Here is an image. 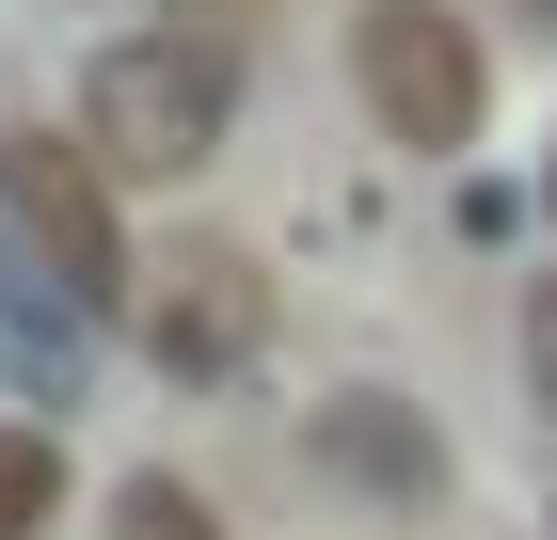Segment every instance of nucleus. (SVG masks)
<instances>
[{
	"instance_id": "f257e3e1",
	"label": "nucleus",
	"mask_w": 557,
	"mask_h": 540,
	"mask_svg": "<svg viewBox=\"0 0 557 540\" xmlns=\"http://www.w3.org/2000/svg\"><path fill=\"white\" fill-rule=\"evenodd\" d=\"M223 127H239V48H223V33H112L81 64V143L128 175V191L208 175Z\"/></svg>"
},
{
	"instance_id": "f03ea898",
	"label": "nucleus",
	"mask_w": 557,
	"mask_h": 540,
	"mask_svg": "<svg viewBox=\"0 0 557 540\" xmlns=\"http://www.w3.org/2000/svg\"><path fill=\"white\" fill-rule=\"evenodd\" d=\"M350 80L383 112V143H414V160H462L478 112H494L478 16H446V0H367V16H350Z\"/></svg>"
},
{
	"instance_id": "7ed1b4c3",
	"label": "nucleus",
	"mask_w": 557,
	"mask_h": 540,
	"mask_svg": "<svg viewBox=\"0 0 557 540\" xmlns=\"http://www.w3.org/2000/svg\"><path fill=\"white\" fill-rule=\"evenodd\" d=\"M0 223L64 271V287H128V175L96 160L81 127H0Z\"/></svg>"
},
{
	"instance_id": "20e7f679",
	"label": "nucleus",
	"mask_w": 557,
	"mask_h": 540,
	"mask_svg": "<svg viewBox=\"0 0 557 540\" xmlns=\"http://www.w3.org/2000/svg\"><path fill=\"white\" fill-rule=\"evenodd\" d=\"M144 350H160L175 381H223V366H256L271 350V271L256 254H160V271H144Z\"/></svg>"
},
{
	"instance_id": "39448f33",
	"label": "nucleus",
	"mask_w": 557,
	"mask_h": 540,
	"mask_svg": "<svg viewBox=\"0 0 557 540\" xmlns=\"http://www.w3.org/2000/svg\"><path fill=\"white\" fill-rule=\"evenodd\" d=\"M0 398H33V414L96 398V287H64L16 223H0Z\"/></svg>"
},
{
	"instance_id": "423d86ee",
	"label": "nucleus",
	"mask_w": 557,
	"mask_h": 540,
	"mask_svg": "<svg viewBox=\"0 0 557 540\" xmlns=\"http://www.w3.org/2000/svg\"><path fill=\"white\" fill-rule=\"evenodd\" d=\"M319 461H335V477H367L383 508H430V493H446V445H430L398 398H335V414H319Z\"/></svg>"
},
{
	"instance_id": "0eeeda50",
	"label": "nucleus",
	"mask_w": 557,
	"mask_h": 540,
	"mask_svg": "<svg viewBox=\"0 0 557 540\" xmlns=\"http://www.w3.org/2000/svg\"><path fill=\"white\" fill-rule=\"evenodd\" d=\"M48 508H64V461H48V429H0V540H48Z\"/></svg>"
},
{
	"instance_id": "6e6552de",
	"label": "nucleus",
	"mask_w": 557,
	"mask_h": 540,
	"mask_svg": "<svg viewBox=\"0 0 557 540\" xmlns=\"http://www.w3.org/2000/svg\"><path fill=\"white\" fill-rule=\"evenodd\" d=\"M112 540H223V525H208L191 477H128V493H112Z\"/></svg>"
},
{
	"instance_id": "1a4fd4ad",
	"label": "nucleus",
	"mask_w": 557,
	"mask_h": 540,
	"mask_svg": "<svg viewBox=\"0 0 557 540\" xmlns=\"http://www.w3.org/2000/svg\"><path fill=\"white\" fill-rule=\"evenodd\" d=\"M525 381H542V414H557V302L525 318Z\"/></svg>"
},
{
	"instance_id": "9d476101",
	"label": "nucleus",
	"mask_w": 557,
	"mask_h": 540,
	"mask_svg": "<svg viewBox=\"0 0 557 540\" xmlns=\"http://www.w3.org/2000/svg\"><path fill=\"white\" fill-rule=\"evenodd\" d=\"M175 16H271V0H175Z\"/></svg>"
},
{
	"instance_id": "9b49d317",
	"label": "nucleus",
	"mask_w": 557,
	"mask_h": 540,
	"mask_svg": "<svg viewBox=\"0 0 557 540\" xmlns=\"http://www.w3.org/2000/svg\"><path fill=\"white\" fill-rule=\"evenodd\" d=\"M525 16H542V33H557V0H525Z\"/></svg>"
},
{
	"instance_id": "f8f14e48",
	"label": "nucleus",
	"mask_w": 557,
	"mask_h": 540,
	"mask_svg": "<svg viewBox=\"0 0 557 540\" xmlns=\"http://www.w3.org/2000/svg\"><path fill=\"white\" fill-rule=\"evenodd\" d=\"M542 208H557V160H542Z\"/></svg>"
}]
</instances>
